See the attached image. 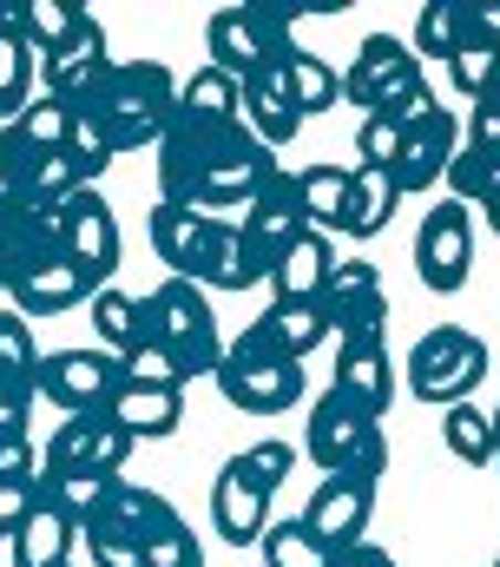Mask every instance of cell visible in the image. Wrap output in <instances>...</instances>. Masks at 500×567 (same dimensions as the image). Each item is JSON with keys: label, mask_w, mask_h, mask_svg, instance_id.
Wrapping results in <instances>:
<instances>
[{"label": "cell", "mask_w": 500, "mask_h": 567, "mask_svg": "<svg viewBox=\"0 0 500 567\" xmlns=\"http://www.w3.org/2000/svg\"><path fill=\"white\" fill-rule=\"evenodd\" d=\"M158 152V198L191 212H244L257 185L277 172V152L250 133L238 113H185L171 106V126Z\"/></svg>", "instance_id": "6da1fadb"}, {"label": "cell", "mask_w": 500, "mask_h": 567, "mask_svg": "<svg viewBox=\"0 0 500 567\" xmlns=\"http://www.w3.org/2000/svg\"><path fill=\"white\" fill-rule=\"evenodd\" d=\"M171 106H178V80L165 60H113V73L73 100V120L113 158H125V152H145L165 140Z\"/></svg>", "instance_id": "7a4b0ae2"}, {"label": "cell", "mask_w": 500, "mask_h": 567, "mask_svg": "<svg viewBox=\"0 0 500 567\" xmlns=\"http://www.w3.org/2000/svg\"><path fill=\"white\" fill-rule=\"evenodd\" d=\"M303 13H343V0H257V7H218L205 20V47L211 66L231 80L257 73H283V60L296 53V20Z\"/></svg>", "instance_id": "3957f363"}, {"label": "cell", "mask_w": 500, "mask_h": 567, "mask_svg": "<svg viewBox=\"0 0 500 567\" xmlns=\"http://www.w3.org/2000/svg\"><path fill=\"white\" fill-rule=\"evenodd\" d=\"M138 337L158 343V350L185 370V383H191V377H218V363H225L218 310H211L205 284H191V278H165L138 297Z\"/></svg>", "instance_id": "277c9868"}, {"label": "cell", "mask_w": 500, "mask_h": 567, "mask_svg": "<svg viewBox=\"0 0 500 567\" xmlns=\"http://www.w3.org/2000/svg\"><path fill=\"white\" fill-rule=\"evenodd\" d=\"M290 468H296V449L277 442V435L250 442L244 455H231V462L218 468V482H211V528H218L231 548L263 542L270 502H277V488L290 482Z\"/></svg>", "instance_id": "5b68a950"}, {"label": "cell", "mask_w": 500, "mask_h": 567, "mask_svg": "<svg viewBox=\"0 0 500 567\" xmlns=\"http://www.w3.org/2000/svg\"><path fill=\"white\" fill-rule=\"evenodd\" d=\"M303 455L323 468V475H363V482H382L388 475V435H382V416H369L356 396H343L336 383L310 403L303 416Z\"/></svg>", "instance_id": "8992f818"}, {"label": "cell", "mask_w": 500, "mask_h": 567, "mask_svg": "<svg viewBox=\"0 0 500 567\" xmlns=\"http://www.w3.org/2000/svg\"><path fill=\"white\" fill-rule=\"evenodd\" d=\"M171 522H178V508H171L158 488L113 475L106 502L80 522V542L93 548V567H145V542H152L158 528H171Z\"/></svg>", "instance_id": "52a82bcc"}, {"label": "cell", "mask_w": 500, "mask_h": 567, "mask_svg": "<svg viewBox=\"0 0 500 567\" xmlns=\"http://www.w3.org/2000/svg\"><path fill=\"white\" fill-rule=\"evenodd\" d=\"M481 377H488V343L475 330H461V323H435L408 350V396L415 403L455 410V403H468L481 390Z\"/></svg>", "instance_id": "ba28073f"}, {"label": "cell", "mask_w": 500, "mask_h": 567, "mask_svg": "<svg viewBox=\"0 0 500 567\" xmlns=\"http://www.w3.org/2000/svg\"><path fill=\"white\" fill-rule=\"evenodd\" d=\"M211 383H218L225 403L244 410V416H283V410L303 403V363L270 357V350H257L250 337H231V343H225V363H218Z\"/></svg>", "instance_id": "9c48e42d"}, {"label": "cell", "mask_w": 500, "mask_h": 567, "mask_svg": "<svg viewBox=\"0 0 500 567\" xmlns=\"http://www.w3.org/2000/svg\"><path fill=\"white\" fill-rule=\"evenodd\" d=\"M303 231H310V218H303V172H296V165H277V172L257 185V198L244 205L238 238H244L250 265L270 278V265H277Z\"/></svg>", "instance_id": "30bf717a"}, {"label": "cell", "mask_w": 500, "mask_h": 567, "mask_svg": "<svg viewBox=\"0 0 500 567\" xmlns=\"http://www.w3.org/2000/svg\"><path fill=\"white\" fill-rule=\"evenodd\" d=\"M119 383H125L119 357L86 343V350H46L40 377H33V396H46L60 416H93V410H113Z\"/></svg>", "instance_id": "8fae6325"}, {"label": "cell", "mask_w": 500, "mask_h": 567, "mask_svg": "<svg viewBox=\"0 0 500 567\" xmlns=\"http://www.w3.org/2000/svg\"><path fill=\"white\" fill-rule=\"evenodd\" d=\"M421 86H428V80H421V60H415V47L395 40V33H369V40L356 47V66L343 73V100H350L356 113L408 106Z\"/></svg>", "instance_id": "7c38bea8"}, {"label": "cell", "mask_w": 500, "mask_h": 567, "mask_svg": "<svg viewBox=\"0 0 500 567\" xmlns=\"http://www.w3.org/2000/svg\"><path fill=\"white\" fill-rule=\"evenodd\" d=\"M415 278L428 284L435 297H455L461 284L475 278V205L441 198L421 231H415Z\"/></svg>", "instance_id": "4fadbf2b"}, {"label": "cell", "mask_w": 500, "mask_h": 567, "mask_svg": "<svg viewBox=\"0 0 500 567\" xmlns=\"http://www.w3.org/2000/svg\"><path fill=\"white\" fill-rule=\"evenodd\" d=\"M60 251H66V265L93 284V290H106L113 271H119V251H125L119 218H113V205L93 185L73 192V198H60Z\"/></svg>", "instance_id": "5bb4252c"}, {"label": "cell", "mask_w": 500, "mask_h": 567, "mask_svg": "<svg viewBox=\"0 0 500 567\" xmlns=\"http://www.w3.org/2000/svg\"><path fill=\"white\" fill-rule=\"evenodd\" d=\"M323 317H330L336 343H382L388 337V290H382V271H375L369 258H350V265L330 271Z\"/></svg>", "instance_id": "9a60e30c"}, {"label": "cell", "mask_w": 500, "mask_h": 567, "mask_svg": "<svg viewBox=\"0 0 500 567\" xmlns=\"http://www.w3.org/2000/svg\"><path fill=\"white\" fill-rule=\"evenodd\" d=\"M455 152H461V126H455V113H448L435 93H421L415 113H408L402 152H395V172H388L395 192H428V185H441Z\"/></svg>", "instance_id": "2e32d148"}, {"label": "cell", "mask_w": 500, "mask_h": 567, "mask_svg": "<svg viewBox=\"0 0 500 567\" xmlns=\"http://www.w3.org/2000/svg\"><path fill=\"white\" fill-rule=\"evenodd\" d=\"M369 522H375V482H363V475H323L310 488V502H303V528L330 555L369 542Z\"/></svg>", "instance_id": "e0dca14e"}, {"label": "cell", "mask_w": 500, "mask_h": 567, "mask_svg": "<svg viewBox=\"0 0 500 567\" xmlns=\"http://www.w3.org/2000/svg\"><path fill=\"white\" fill-rule=\"evenodd\" d=\"M125 455H132V435H125L106 410L93 416H66V423L46 435L40 449V468H73V475H119Z\"/></svg>", "instance_id": "ac0fdd59"}, {"label": "cell", "mask_w": 500, "mask_h": 567, "mask_svg": "<svg viewBox=\"0 0 500 567\" xmlns=\"http://www.w3.org/2000/svg\"><path fill=\"white\" fill-rule=\"evenodd\" d=\"M60 205H7L0 212V290H20L33 271L60 265Z\"/></svg>", "instance_id": "d6986e66"}, {"label": "cell", "mask_w": 500, "mask_h": 567, "mask_svg": "<svg viewBox=\"0 0 500 567\" xmlns=\"http://www.w3.org/2000/svg\"><path fill=\"white\" fill-rule=\"evenodd\" d=\"M218 225L225 218H211V212H191V205H152V218H145V231H152V251L171 265V278H191L205 271V251H211V238H218Z\"/></svg>", "instance_id": "ffe728a7"}, {"label": "cell", "mask_w": 500, "mask_h": 567, "mask_svg": "<svg viewBox=\"0 0 500 567\" xmlns=\"http://www.w3.org/2000/svg\"><path fill=\"white\" fill-rule=\"evenodd\" d=\"M244 337L257 343V350H270V357L310 363V350H323V343H330L323 297H310V303H283V297H270V303L257 310V323H250Z\"/></svg>", "instance_id": "44dd1931"}, {"label": "cell", "mask_w": 500, "mask_h": 567, "mask_svg": "<svg viewBox=\"0 0 500 567\" xmlns=\"http://www.w3.org/2000/svg\"><path fill=\"white\" fill-rule=\"evenodd\" d=\"M106 73H113V60H106V27H100V20H86V27H80V33H73V40L40 66V93H53V100H66V106H73V100H80V93H93Z\"/></svg>", "instance_id": "7402d4cb"}, {"label": "cell", "mask_w": 500, "mask_h": 567, "mask_svg": "<svg viewBox=\"0 0 500 567\" xmlns=\"http://www.w3.org/2000/svg\"><path fill=\"white\" fill-rule=\"evenodd\" d=\"M330 383H336L343 396H356L369 416H388V403H395V390H402V377H395V363H388V343H336Z\"/></svg>", "instance_id": "603a6c76"}, {"label": "cell", "mask_w": 500, "mask_h": 567, "mask_svg": "<svg viewBox=\"0 0 500 567\" xmlns=\"http://www.w3.org/2000/svg\"><path fill=\"white\" fill-rule=\"evenodd\" d=\"M73 542H80V522L33 488V515L20 522V535L7 548H13V567H66L73 561Z\"/></svg>", "instance_id": "cb8c5ba5"}, {"label": "cell", "mask_w": 500, "mask_h": 567, "mask_svg": "<svg viewBox=\"0 0 500 567\" xmlns=\"http://www.w3.org/2000/svg\"><path fill=\"white\" fill-rule=\"evenodd\" d=\"M343 258H336V245H330V231H303L277 265H270V297H283V303H310V297H323V284L336 271Z\"/></svg>", "instance_id": "d4e9b609"}, {"label": "cell", "mask_w": 500, "mask_h": 567, "mask_svg": "<svg viewBox=\"0 0 500 567\" xmlns=\"http://www.w3.org/2000/svg\"><path fill=\"white\" fill-rule=\"evenodd\" d=\"M106 416H113L132 442H158V435H171V429L185 423V390L119 383V396H113V410H106Z\"/></svg>", "instance_id": "484cf974"}, {"label": "cell", "mask_w": 500, "mask_h": 567, "mask_svg": "<svg viewBox=\"0 0 500 567\" xmlns=\"http://www.w3.org/2000/svg\"><path fill=\"white\" fill-rule=\"evenodd\" d=\"M238 120H244L270 152H277L283 140H296V126H303V120H296V106H290V93H283V73L238 80Z\"/></svg>", "instance_id": "4316f807"}, {"label": "cell", "mask_w": 500, "mask_h": 567, "mask_svg": "<svg viewBox=\"0 0 500 567\" xmlns=\"http://www.w3.org/2000/svg\"><path fill=\"white\" fill-rule=\"evenodd\" d=\"M395 205H402L395 178H388V172H369V165H356V172H350V198H343L336 231H350V238H375V231L395 218Z\"/></svg>", "instance_id": "83f0119b"}, {"label": "cell", "mask_w": 500, "mask_h": 567, "mask_svg": "<svg viewBox=\"0 0 500 567\" xmlns=\"http://www.w3.org/2000/svg\"><path fill=\"white\" fill-rule=\"evenodd\" d=\"M283 93H290L296 120H316V113H330V106L343 100V80H336V66H330L323 53L296 47V53L283 60Z\"/></svg>", "instance_id": "f1b7e54d"}, {"label": "cell", "mask_w": 500, "mask_h": 567, "mask_svg": "<svg viewBox=\"0 0 500 567\" xmlns=\"http://www.w3.org/2000/svg\"><path fill=\"white\" fill-rule=\"evenodd\" d=\"M86 297H93V284L80 278V271H73L66 258H60V265L33 271V278L13 290V310H20V317L33 323V317H60V310H73V303H86Z\"/></svg>", "instance_id": "f546056e"}, {"label": "cell", "mask_w": 500, "mask_h": 567, "mask_svg": "<svg viewBox=\"0 0 500 567\" xmlns=\"http://www.w3.org/2000/svg\"><path fill=\"white\" fill-rule=\"evenodd\" d=\"M33 93H40V53L13 27H0V126H13L33 106Z\"/></svg>", "instance_id": "4dcf8cb0"}, {"label": "cell", "mask_w": 500, "mask_h": 567, "mask_svg": "<svg viewBox=\"0 0 500 567\" xmlns=\"http://www.w3.org/2000/svg\"><path fill=\"white\" fill-rule=\"evenodd\" d=\"M86 20H93V13H86L80 0H27L20 40H27V47L40 53V66H46V60H53V53H60V47H66V40H73Z\"/></svg>", "instance_id": "1f68e13d"}, {"label": "cell", "mask_w": 500, "mask_h": 567, "mask_svg": "<svg viewBox=\"0 0 500 567\" xmlns=\"http://www.w3.org/2000/svg\"><path fill=\"white\" fill-rule=\"evenodd\" d=\"M441 442H448L455 462H468V468H494V416H488V410H475V403L441 410Z\"/></svg>", "instance_id": "d6a6232c"}, {"label": "cell", "mask_w": 500, "mask_h": 567, "mask_svg": "<svg viewBox=\"0 0 500 567\" xmlns=\"http://www.w3.org/2000/svg\"><path fill=\"white\" fill-rule=\"evenodd\" d=\"M428 93V86H421ZM415 93V100H421ZM415 100L408 106H382V113H363V126H356V158L369 165V172H395V152H402V133H408V113H415Z\"/></svg>", "instance_id": "836d02e7"}, {"label": "cell", "mask_w": 500, "mask_h": 567, "mask_svg": "<svg viewBox=\"0 0 500 567\" xmlns=\"http://www.w3.org/2000/svg\"><path fill=\"white\" fill-rule=\"evenodd\" d=\"M303 172V218L310 231H336L343 198H350V165H296Z\"/></svg>", "instance_id": "e575fe53"}, {"label": "cell", "mask_w": 500, "mask_h": 567, "mask_svg": "<svg viewBox=\"0 0 500 567\" xmlns=\"http://www.w3.org/2000/svg\"><path fill=\"white\" fill-rule=\"evenodd\" d=\"M93 337H100V350L106 357H125L132 343H138V297H125V290H93Z\"/></svg>", "instance_id": "d590c367"}, {"label": "cell", "mask_w": 500, "mask_h": 567, "mask_svg": "<svg viewBox=\"0 0 500 567\" xmlns=\"http://www.w3.org/2000/svg\"><path fill=\"white\" fill-rule=\"evenodd\" d=\"M263 567H330V548L303 528V515H290V522H270L263 528Z\"/></svg>", "instance_id": "8d00e7d4"}, {"label": "cell", "mask_w": 500, "mask_h": 567, "mask_svg": "<svg viewBox=\"0 0 500 567\" xmlns=\"http://www.w3.org/2000/svg\"><path fill=\"white\" fill-rule=\"evenodd\" d=\"M13 133L27 145H40V152H66V140H73V106L53 100V93H33V106L13 120Z\"/></svg>", "instance_id": "74e56055"}, {"label": "cell", "mask_w": 500, "mask_h": 567, "mask_svg": "<svg viewBox=\"0 0 500 567\" xmlns=\"http://www.w3.org/2000/svg\"><path fill=\"white\" fill-rule=\"evenodd\" d=\"M33 165H40V145H27L13 126H0V212L33 205Z\"/></svg>", "instance_id": "f35d334b"}, {"label": "cell", "mask_w": 500, "mask_h": 567, "mask_svg": "<svg viewBox=\"0 0 500 567\" xmlns=\"http://www.w3.org/2000/svg\"><path fill=\"white\" fill-rule=\"evenodd\" d=\"M0 377L7 383H27L40 377V343H33V323L20 310H0Z\"/></svg>", "instance_id": "ab89813d"}, {"label": "cell", "mask_w": 500, "mask_h": 567, "mask_svg": "<svg viewBox=\"0 0 500 567\" xmlns=\"http://www.w3.org/2000/svg\"><path fill=\"white\" fill-rule=\"evenodd\" d=\"M494 178H500V152H481V145L461 140V152L448 158V192H455L461 205H481Z\"/></svg>", "instance_id": "60d3db41"}, {"label": "cell", "mask_w": 500, "mask_h": 567, "mask_svg": "<svg viewBox=\"0 0 500 567\" xmlns=\"http://www.w3.org/2000/svg\"><path fill=\"white\" fill-rule=\"evenodd\" d=\"M455 40H461V27H455V0H435V7H421V20H415V60H455Z\"/></svg>", "instance_id": "b9f144b4"}, {"label": "cell", "mask_w": 500, "mask_h": 567, "mask_svg": "<svg viewBox=\"0 0 500 567\" xmlns=\"http://www.w3.org/2000/svg\"><path fill=\"white\" fill-rule=\"evenodd\" d=\"M119 370H125V383H152V390H185V370H178V363H171V357H165L158 343H145V337H138V343H132V350L119 357Z\"/></svg>", "instance_id": "7bdbcfd3"}, {"label": "cell", "mask_w": 500, "mask_h": 567, "mask_svg": "<svg viewBox=\"0 0 500 567\" xmlns=\"http://www.w3.org/2000/svg\"><path fill=\"white\" fill-rule=\"evenodd\" d=\"M145 567H205V548H198V535H191V522H185V515L145 542Z\"/></svg>", "instance_id": "ee69618b"}, {"label": "cell", "mask_w": 500, "mask_h": 567, "mask_svg": "<svg viewBox=\"0 0 500 567\" xmlns=\"http://www.w3.org/2000/svg\"><path fill=\"white\" fill-rule=\"evenodd\" d=\"M475 113H468V145H481V152H500V66L494 80L481 86V100H468Z\"/></svg>", "instance_id": "f6af8a7d"}, {"label": "cell", "mask_w": 500, "mask_h": 567, "mask_svg": "<svg viewBox=\"0 0 500 567\" xmlns=\"http://www.w3.org/2000/svg\"><path fill=\"white\" fill-rule=\"evenodd\" d=\"M494 66H500V53H455L448 60V80H455L461 100H481V86L494 80Z\"/></svg>", "instance_id": "bcb514c9"}, {"label": "cell", "mask_w": 500, "mask_h": 567, "mask_svg": "<svg viewBox=\"0 0 500 567\" xmlns=\"http://www.w3.org/2000/svg\"><path fill=\"white\" fill-rule=\"evenodd\" d=\"M33 475H40L33 435H0V482H33Z\"/></svg>", "instance_id": "7dc6e473"}, {"label": "cell", "mask_w": 500, "mask_h": 567, "mask_svg": "<svg viewBox=\"0 0 500 567\" xmlns=\"http://www.w3.org/2000/svg\"><path fill=\"white\" fill-rule=\"evenodd\" d=\"M27 423H33V390L0 377V435H27Z\"/></svg>", "instance_id": "c3c4849f"}, {"label": "cell", "mask_w": 500, "mask_h": 567, "mask_svg": "<svg viewBox=\"0 0 500 567\" xmlns=\"http://www.w3.org/2000/svg\"><path fill=\"white\" fill-rule=\"evenodd\" d=\"M27 515H33V482H0V542H13Z\"/></svg>", "instance_id": "681fc988"}, {"label": "cell", "mask_w": 500, "mask_h": 567, "mask_svg": "<svg viewBox=\"0 0 500 567\" xmlns=\"http://www.w3.org/2000/svg\"><path fill=\"white\" fill-rule=\"evenodd\" d=\"M330 567H402V561H395L388 548H375V542H356V548H336Z\"/></svg>", "instance_id": "f907efd6"}, {"label": "cell", "mask_w": 500, "mask_h": 567, "mask_svg": "<svg viewBox=\"0 0 500 567\" xmlns=\"http://www.w3.org/2000/svg\"><path fill=\"white\" fill-rule=\"evenodd\" d=\"M475 212H481V218H488V225H494V238H500V178H494V185H488V198H481V205H475Z\"/></svg>", "instance_id": "816d5d0a"}, {"label": "cell", "mask_w": 500, "mask_h": 567, "mask_svg": "<svg viewBox=\"0 0 500 567\" xmlns=\"http://www.w3.org/2000/svg\"><path fill=\"white\" fill-rule=\"evenodd\" d=\"M494 468H500V449H494Z\"/></svg>", "instance_id": "f5cc1de1"}, {"label": "cell", "mask_w": 500, "mask_h": 567, "mask_svg": "<svg viewBox=\"0 0 500 567\" xmlns=\"http://www.w3.org/2000/svg\"><path fill=\"white\" fill-rule=\"evenodd\" d=\"M0 27H7V20H0Z\"/></svg>", "instance_id": "db71d44e"}, {"label": "cell", "mask_w": 500, "mask_h": 567, "mask_svg": "<svg viewBox=\"0 0 500 567\" xmlns=\"http://www.w3.org/2000/svg\"><path fill=\"white\" fill-rule=\"evenodd\" d=\"M66 567H73V561H66Z\"/></svg>", "instance_id": "11a10c76"}, {"label": "cell", "mask_w": 500, "mask_h": 567, "mask_svg": "<svg viewBox=\"0 0 500 567\" xmlns=\"http://www.w3.org/2000/svg\"><path fill=\"white\" fill-rule=\"evenodd\" d=\"M494 567H500V561H494Z\"/></svg>", "instance_id": "9f6ffc18"}]
</instances>
